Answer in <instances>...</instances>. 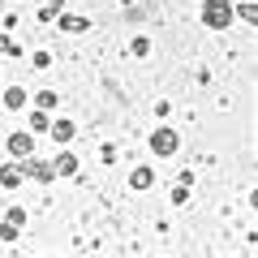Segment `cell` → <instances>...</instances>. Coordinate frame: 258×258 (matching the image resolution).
<instances>
[{"instance_id":"obj_5","label":"cell","mask_w":258,"mask_h":258,"mask_svg":"<svg viewBox=\"0 0 258 258\" xmlns=\"http://www.w3.org/2000/svg\"><path fill=\"white\" fill-rule=\"evenodd\" d=\"M52 172H56V176H74V172H78V155H74V151H56Z\"/></svg>"},{"instance_id":"obj_15","label":"cell","mask_w":258,"mask_h":258,"mask_svg":"<svg viewBox=\"0 0 258 258\" xmlns=\"http://www.w3.org/2000/svg\"><path fill=\"white\" fill-rule=\"evenodd\" d=\"M241 18H245V22L258 18V5H254V0H245V5H241Z\"/></svg>"},{"instance_id":"obj_2","label":"cell","mask_w":258,"mask_h":258,"mask_svg":"<svg viewBox=\"0 0 258 258\" xmlns=\"http://www.w3.org/2000/svg\"><path fill=\"white\" fill-rule=\"evenodd\" d=\"M181 138H176V129H155L151 134V155H176Z\"/></svg>"},{"instance_id":"obj_13","label":"cell","mask_w":258,"mask_h":258,"mask_svg":"<svg viewBox=\"0 0 258 258\" xmlns=\"http://www.w3.org/2000/svg\"><path fill=\"white\" fill-rule=\"evenodd\" d=\"M0 52H5V56H18V52H22V47H18V43H13V39H9V35H0Z\"/></svg>"},{"instance_id":"obj_9","label":"cell","mask_w":258,"mask_h":258,"mask_svg":"<svg viewBox=\"0 0 258 258\" xmlns=\"http://www.w3.org/2000/svg\"><path fill=\"white\" fill-rule=\"evenodd\" d=\"M151 181H155L151 168H134V189H151Z\"/></svg>"},{"instance_id":"obj_7","label":"cell","mask_w":258,"mask_h":258,"mask_svg":"<svg viewBox=\"0 0 258 258\" xmlns=\"http://www.w3.org/2000/svg\"><path fill=\"white\" fill-rule=\"evenodd\" d=\"M22 181H26V176H22V164H5L0 168V185H5V189H18Z\"/></svg>"},{"instance_id":"obj_12","label":"cell","mask_w":258,"mask_h":258,"mask_svg":"<svg viewBox=\"0 0 258 258\" xmlns=\"http://www.w3.org/2000/svg\"><path fill=\"white\" fill-rule=\"evenodd\" d=\"M9 224L22 228V224H26V207H9Z\"/></svg>"},{"instance_id":"obj_3","label":"cell","mask_w":258,"mask_h":258,"mask_svg":"<svg viewBox=\"0 0 258 258\" xmlns=\"http://www.w3.org/2000/svg\"><path fill=\"white\" fill-rule=\"evenodd\" d=\"M9 155H13V164H22V159H30L35 155V134H9Z\"/></svg>"},{"instance_id":"obj_4","label":"cell","mask_w":258,"mask_h":258,"mask_svg":"<svg viewBox=\"0 0 258 258\" xmlns=\"http://www.w3.org/2000/svg\"><path fill=\"white\" fill-rule=\"evenodd\" d=\"M22 176L26 181H56V172H52V164H43V159H22Z\"/></svg>"},{"instance_id":"obj_14","label":"cell","mask_w":258,"mask_h":258,"mask_svg":"<svg viewBox=\"0 0 258 258\" xmlns=\"http://www.w3.org/2000/svg\"><path fill=\"white\" fill-rule=\"evenodd\" d=\"M60 9H64L60 0H52V5H47V9H39V18H43V22H52V18H56V13H60Z\"/></svg>"},{"instance_id":"obj_16","label":"cell","mask_w":258,"mask_h":258,"mask_svg":"<svg viewBox=\"0 0 258 258\" xmlns=\"http://www.w3.org/2000/svg\"><path fill=\"white\" fill-rule=\"evenodd\" d=\"M30 125H35V129H47V125H52V116H47V112H35V116H30Z\"/></svg>"},{"instance_id":"obj_6","label":"cell","mask_w":258,"mask_h":258,"mask_svg":"<svg viewBox=\"0 0 258 258\" xmlns=\"http://www.w3.org/2000/svg\"><path fill=\"white\" fill-rule=\"evenodd\" d=\"M47 129H52V142H56V147H69V142H74V134H78L74 120H52Z\"/></svg>"},{"instance_id":"obj_10","label":"cell","mask_w":258,"mask_h":258,"mask_svg":"<svg viewBox=\"0 0 258 258\" xmlns=\"http://www.w3.org/2000/svg\"><path fill=\"white\" fill-rule=\"evenodd\" d=\"M60 30H69V35H82V30H86V18H60Z\"/></svg>"},{"instance_id":"obj_8","label":"cell","mask_w":258,"mask_h":258,"mask_svg":"<svg viewBox=\"0 0 258 258\" xmlns=\"http://www.w3.org/2000/svg\"><path fill=\"white\" fill-rule=\"evenodd\" d=\"M5 108H9V112L26 108V86H9V91H5Z\"/></svg>"},{"instance_id":"obj_1","label":"cell","mask_w":258,"mask_h":258,"mask_svg":"<svg viewBox=\"0 0 258 258\" xmlns=\"http://www.w3.org/2000/svg\"><path fill=\"white\" fill-rule=\"evenodd\" d=\"M203 22H207L211 30L232 26V5H228V0H207V5H203Z\"/></svg>"},{"instance_id":"obj_11","label":"cell","mask_w":258,"mask_h":258,"mask_svg":"<svg viewBox=\"0 0 258 258\" xmlns=\"http://www.w3.org/2000/svg\"><path fill=\"white\" fill-rule=\"evenodd\" d=\"M35 103H39V112H52L60 99H56V91H39V99H35Z\"/></svg>"}]
</instances>
